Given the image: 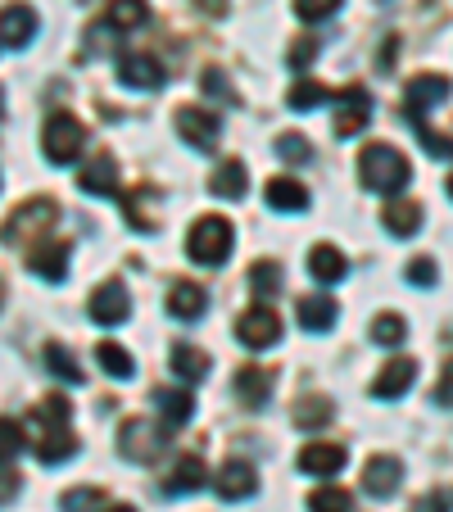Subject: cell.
Masks as SVG:
<instances>
[{"label": "cell", "instance_id": "1", "mask_svg": "<svg viewBox=\"0 0 453 512\" xmlns=\"http://www.w3.org/2000/svg\"><path fill=\"white\" fill-rule=\"evenodd\" d=\"M68 399L50 395L32 408V435H37V463L41 467H59L78 454V435L68 431Z\"/></svg>", "mask_w": 453, "mask_h": 512}, {"label": "cell", "instance_id": "2", "mask_svg": "<svg viewBox=\"0 0 453 512\" xmlns=\"http://www.w3.org/2000/svg\"><path fill=\"white\" fill-rule=\"evenodd\" d=\"M358 177H363L367 191L399 195L408 182H413V168H408V159L399 155L395 145L376 141V145H363V155H358Z\"/></svg>", "mask_w": 453, "mask_h": 512}, {"label": "cell", "instance_id": "3", "mask_svg": "<svg viewBox=\"0 0 453 512\" xmlns=\"http://www.w3.org/2000/svg\"><path fill=\"white\" fill-rule=\"evenodd\" d=\"M232 241L236 232L222 213H200L191 223V232H186V259L200 263V268H222L227 254H232Z\"/></svg>", "mask_w": 453, "mask_h": 512}, {"label": "cell", "instance_id": "4", "mask_svg": "<svg viewBox=\"0 0 453 512\" xmlns=\"http://www.w3.org/2000/svg\"><path fill=\"white\" fill-rule=\"evenodd\" d=\"M82 150H87V127L68 114V109L46 114V127H41V155H46L55 168H68L82 159Z\"/></svg>", "mask_w": 453, "mask_h": 512}, {"label": "cell", "instance_id": "5", "mask_svg": "<svg viewBox=\"0 0 453 512\" xmlns=\"http://www.w3.org/2000/svg\"><path fill=\"white\" fill-rule=\"evenodd\" d=\"M59 218V204L46 200V195H37V200L19 204V209L5 218V227H0V241L5 245H32L41 232H50Z\"/></svg>", "mask_w": 453, "mask_h": 512}, {"label": "cell", "instance_id": "6", "mask_svg": "<svg viewBox=\"0 0 453 512\" xmlns=\"http://www.w3.org/2000/svg\"><path fill=\"white\" fill-rule=\"evenodd\" d=\"M168 440H173V435H168L164 426L145 422V417H132V422H123V431H118V454H123L127 463H155L168 449Z\"/></svg>", "mask_w": 453, "mask_h": 512}, {"label": "cell", "instance_id": "7", "mask_svg": "<svg viewBox=\"0 0 453 512\" xmlns=\"http://www.w3.org/2000/svg\"><path fill=\"white\" fill-rule=\"evenodd\" d=\"M453 96V82L444 78V73H417L413 82L404 87V109H408V123L413 118H426L440 100H449Z\"/></svg>", "mask_w": 453, "mask_h": 512}, {"label": "cell", "instance_id": "8", "mask_svg": "<svg viewBox=\"0 0 453 512\" xmlns=\"http://www.w3.org/2000/svg\"><path fill=\"white\" fill-rule=\"evenodd\" d=\"M236 340H241L245 349H272L281 340V318L268 304H254V309H245L241 318H236Z\"/></svg>", "mask_w": 453, "mask_h": 512}, {"label": "cell", "instance_id": "9", "mask_svg": "<svg viewBox=\"0 0 453 512\" xmlns=\"http://www.w3.org/2000/svg\"><path fill=\"white\" fill-rule=\"evenodd\" d=\"M177 136H182L186 145H195V150H218V136H222V123L213 109H195V105H182L177 109Z\"/></svg>", "mask_w": 453, "mask_h": 512}, {"label": "cell", "instance_id": "10", "mask_svg": "<svg viewBox=\"0 0 453 512\" xmlns=\"http://www.w3.org/2000/svg\"><path fill=\"white\" fill-rule=\"evenodd\" d=\"M213 490H218L222 503H245L259 494V476H254L250 463H241V458H227V463L218 467V476H213Z\"/></svg>", "mask_w": 453, "mask_h": 512}, {"label": "cell", "instance_id": "11", "mask_svg": "<svg viewBox=\"0 0 453 512\" xmlns=\"http://www.w3.org/2000/svg\"><path fill=\"white\" fill-rule=\"evenodd\" d=\"M118 200H123V218H127V227H132V232H141V236L159 232V213H155L159 191H155L150 182H141V186H132V191H123Z\"/></svg>", "mask_w": 453, "mask_h": 512}, {"label": "cell", "instance_id": "12", "mask_svg": "<svg viewBox=\"0 0 453 512\" xmlns=\"http://www.w3.org/2000/svg\"><path fill=\"white\" fill-rule=\"evenodd\" d=\"M91 322L96 327H118V322H127V313H132V300H127V290L118 286V281H105L100 290H91Z\"/></svg>", "mask_w": 453, "mask_h": 512}, {"label": "cell", "instance_id": "13", "mask_svg": "<svg viewBox=\"0 0 453 512\" xmlns=\"http://www.w3.org/2000/svg\"><path fill=\"white\" fill-rule=\"evenodd\" d=\"M272 368H259V363H241L236 368V377H232V390H236V399H241L245 408H263L272 399Z\"/></svg>", "mask_w": 453, "mask_h": 512}, {"label": "cell", "instance_id": "14", "mask_svg": "<svg viewBox=\"0 0 453 512\" xmlns=\"http://www.w3.org/2000/svg\"><path fill=\"white\" fill-rule=\"evenodd\" d=\"M367 123H372V96H367V87H349V91H340L336 136H358Z\"/></svg>", "mask_w": 453, "mask_h": 512}, {"label": "cell", "instance_id": "15", "mask_svg": "<svg viewBox=\"0 0 453 512\" xmlns=\"http://www.w3.org/2000/svg\"><path fill=\"white\" fill-rule=\"evenodd\" d=\"M399 481H404V463H399L395 454H376V458H367L363 490L372 494V499H390V494L399 490Z\"/></svg>", "mask_w": 453, "mask_h": 512}, {"label": "cell", "instance_id": "16", "mask_svg": "<svg viewBox=\"0 0 453 512\" xmlns=\"http://www.w3.org/2000/svg\"><path fill=\"white\" fill-rule=\"evenodd\" d=\"M164 64H159L155 55H123L118 59V82L123 87H136V91H155L164 87Z\"/></svg>", "mask_w": 453, "mask_h": 512}, {"label": "cell", "instance_id": "17", "mask_svg": "<svg viewBox=\"0 0 453 512\" xmlns=\"http://www.w3.org/2000/svg\"><path fill=\"white\" fill-rule=\"evenodd\" d=\"M32 37H37V10L23 5V0L19 5H5V10H0V41L10 50H23Z\"/></svg>", "mask_w": 453, "mask_h": 512}, {"label": "cell", "instance_id": "18", "mask_svg": "<svg viewBox=\"0 0 453 512\" xmlns=\"http://www.w3.org/2000/svg\"><path fill=\"white\" fill-rule=\"evenodd\" d=\"M28 268L37 272L41 281H50V286H59V281L68 277V241H41V245H32V254H28Z\"/></svg>", "mask_w": 453, "mask_h": 512}, {"label": "cell", "instance_id": "19", "mask_svg": "<svg viewBox=\"0 0 453 512\" xmlns=\"http://www.w3.org/2000/svg\"><path fill=\"white\" fill-rule=\"evenodd\" d=\"M417 381V363L413 358H390L386 368L376 372V381H372V395L376 399H399L408 386Z\"/></svg>", "mask_w": 453, "mask_h": 512}, {"label": "cell", "instance_id": "20", "mask_svg": "<svg viewBox=\"0 0 453 512\" xmlns=\"http://www.w3.org/2000/svg\"><path fill=\"white\" fill-rule=\"evenodd\" d=\"M204 481H209L204 458L200 454H182L173 463V472L164 476V494H195V490H204Z\"/></svg>", "mask_w": 453, "mask_h": 512}, {"label": "cell", "instance_id": "21", "mask_svg": "<svg viewBox=\"0 0 453 512\" xmlns=\"http://www.w3.org/2000/svg\"><path fill=\"white\" fill-rule=\"evenodd\" d=\"M204 309H209V295H204V286H195V281H173V290H168V313H173L177 322L204 318Z\"/></svg>", "mask_w": 453, "mask_h": 512}, {"label": "cell", "instance_id": "22", "mask_svg": "<svg viewBox=\"0 0 453 512\" xmlns=\"http://www.w3.org/2000/svg\"><path fill=\"white\" fill-rule=\"evenodd\" d=\"M345 272H349V259L336 250V245H313L309 250V277L318 281V286H336V281H345Z\"/></svg>", "mask_w": 453, "mask_h": 512}, {"label": "cell", "instance_id": "23", "mask_svg": "<svg viewBox=\"0 0 453 512\" xmlns=\"http://www.w3.org/2000/svg\"><path fill=\"white\" fill-rule=\"evenodd\" d=\"M78 186H82V195H118V164H114V155H105V150H100V155L82 168Z\"/></svg>", "mask_w": 453, "mask_h": 512}, {"label": "cell", "instance_id": "24", "mask_svg": "<svg viewBox=\"0 0 453 512\" xmlns=\"http://www.w3.org/2000/svg\"><path fill=\"white\" fill-rule=\"evenodd\" d=\"M349 449L345 445H304L299 449V472L309 476H336L345 467Z\"/></svg>", "mask_w": 453, "mask_h": 512}, {"label": "cell", "instance_id": "25", "mask_svg": "<svg viewBox=\"0 0 453 512\" xmlns=\"http://www.w3.org/2000/svg\"><path fill=\"white\" fill-rule=\"evenodd\" d=\"M263 200H268V209H277V213L309 209V191H304L295 177H272V182L263 186Z\"/></svg>", "mask_w": 453, "mask_h": 512}, {"label": "cell", "instance_id": "26", "mask_svg": "<svg viewBox=\"0 0 453 512\" xmlns=\"http://www.w3.org/2000/svg\"><path fill=\"white\" fill-rule=\"evenodd\" d=\"M331 417H336V404H331L327 395H304L295 408H290V422H295L299 431H322Z\"/></svg>", "mask_w": 453, "mask_h": 512}, {"label": "cell", "instance_id": "27", "mask_svg": "<svg viewBox=\"0 0 453 512\" xmlns=\"http://www.w3.org/2000/svg\"><path fill=\"white\" fill-rule=\"evenodd\" d=\"M299 327L304 331H331L336 327V300H331V295H304V300H299Z\"/></svg>", "mask_w": 453, "mask_h": 512}, {"label": "cell", "instance_id": "28", "mask_svg": "<svg viewBox=\"0 0 453 512\" xmlns=\"http://www.w3.org/2000/svg\"><path fill=\"white\" fill-rule=\"evenodd\" d=\"M245 164L241 159H222L218 168H213V177H209V191L218 195V200H241L245 195Z\"/></svg>", "mask_w": 453, "mask_h": 512}, {"label": "cell", "instance_id": "29", "mask_svg": "<svg viewBox=\"0 0 453 512\" xmlns=\"http://www.w3.org/2000/svg\"><path fill=\"white\" fill-rule=\"evenodd\" d=\"M381 223H386L390 236H413L422 227V204L417 200H390L381 209Z\"/></svg>", "mask_w": 453, "mask_h": 512}, {"label": "cell", "instance_id": "30", "mask_svg": "<svg viewBox=\"0 0 453 512\" xmlns=\"http://www.w3.org/2000/svg\"><path fill=\"white\" fill-rule=\"evenodd\" d=\"M155 408H159V417H164V426H186L195 417L191 390H155Z\"/></svg>", "mask_w": 453, "mask_h": 512}, {"label": "cell", "instance_id": "31", "mask_svg": "<svg viewBox=\"0 0 453 512\" xmlns=\"http://www.w3.org/2000/svg\"><path fill=\"white\" fill-rule=\"evenodd\" d=\"M145 19H150L145 0H109V10H105V28H114V32H132Z\"/></svg>", "mask_w": 453, "mask_h": 512}, {"label": "cell", "instance_id": "32", "mask_svg": "<svg viewBox=\"0 0 453 512\" xmlns=\"http://www.w3.org/2000/svg\"><path fill=\"white\" fill-rule=\"evenodd\" d=\"M336 96L331 87H322V82H313V78H299L295 87H290V96H286V105L295 109V114H309V109H318V105H327V100Z\"/></svg>", "mask_w": 453, "mask_h": 512}, {"label": "cell", "instance_id": "33", "mask_svg": "<svg viewBox=\"0 0 453 512\" xmlns=\"http://www.w3.org/2000/svg\"><path fill=\"white\" fill-rule=\"evenodd\" d=\"M46 368L55 372L59 381H68V386H82V381H87V372L78 368V358H73V349H68V345H55V340L46 345Z\"/></svg>", "mask_w": 453, "mask_h": 512}, {"label": "cell", "instance_id": "34", "mask_svg": "<svg viewBox=\"0 0 453 512\" xmlns=\"http://www.w3.org/2000/svg\"><path fill=\"white\" fill-rule=\"evenodd\" d=\"M96 363L109 372L114 381H132L136 377V363L132 354H127L123 345H114V340H105V345H96Z\"/></svg>", "mask_w": 453, "mask_h": 512}, {"label": "cell", "instance_id": "35", "mask_svg": "<svg viewBox=\"0 0 453 512\" xmlns=\"http://www.w3.org/2000/svg\"><path fill=\"white\" fill-rule=\"evenodd\" d=\"M173 372L182 381H204L209 377V354L195 345H173Z\"/></svg>", "mask_w": 453, "mask_h": 512}, {"label": "cell", "instance_id": "36", "mask_svg": "<svg viewBox=\"0 0 453 512\" xmlns=\"http://www.w3.org/2000/svg\"><path fill=\"white\" fill-rule=\"evenodd\" d=\"M250 290L259 295V300H272V295H281V263L272 259H259L250 268Z\"/></svg>", "mask_w": 453, "mask_h": 512}, {"label": "cell", "instance_id": "37", "mask_svg": "<svg viewBox=\"0 0 453 512\" xmlns=\"http://www.w3.org/2000/svg\"><path fill=\"white\" fill-rule=\"evenodd\" d=\"M372 340H376V345H404V340H408V322L399 318V313H376Z\"/></svg>", "mask_w": 453, "mask_h": 512}, {"label": "cell", "instance_id": "38", "mask_svg": "<svg viewBox=\"0 0 453 512\" xmlns=\"http://www.w3.org/2000/svg\"><path fill=\"white\" fill-rule=\"evenodd\" d=\"M309 512H354V494L336 490V485H327V490H313L309 494Z\"/></svg>", "mask_w": 453, "mask_h": 512}, {"label": "cell", "instance_id": "39", "mask_svg": "<svg viewBox=\"0 0 453 512\" xmlns=\"http://www.w3.org/2000/svg\"><path fill=\"white\" fill-rule=\"evenodd\" d=\"M23 445H28V435H23V426L14 422V417H0V463H10V458L23 454Z\"/></svg>", "mask_w": 453, "mask_h": 512}, {"label": "cell", "instance_id": "40", "mask_svg": "<svg viewBox=\"0 0 453 512\" xmlns=\"http://www.w3.org/2000/svg\"><path fill=\"white\" fill-rule=\"evenodd\" d=\"M277 155L286 159V164H313V145L299 132H281L277 136Z\"/></svg>", "mask_w": 453, "mask_h": 512}, {"label": "cell", "instance_id": "41", "mask_svg": "<svg viewBox=\"0 0 453 512\" xmlns=\"http://www.w3.org/2000/svg\"><path fill=\"white\" fill-rule=\"evenodd\" d=\"M105 503V490H96V485H78V490H64V499H59V508L64 512H91Z\"/></svg>", "mask_w": 453, "mask_h": 512}, {"label": "cell", "instance_id": "42", "mask_svg": "<svg viewBox=\"0 0 453 512\" xmlns=\"http://www.w3.org/2000/svg\"><path fill=\"white\" fill-rule=\"evenodd\" d=\"M340 5H345V0H295V14L304 23H322V19H331V14H340Z\"/></svg>", "mask_w": 453, "mask_h": 512}, {"label": "cell", "instance_id": "43", "mask_svg": "<svg viewBox=\"0 0 453 512\" xmlns=\"http://www.w3.org/2000/svg\"><path fill=\"white\" fill-rule=\"evenodd\" d=\"M404 277L413 281V286L431 290V286H435V277H440V272H435V259H426V254H417V259H413V263H408V268H404Z\"/></svg>", "mask_w": 453, "mask_h": 512}, {"label": "cell", "instance_id": "44", "mask_svg": "<svg viewBox=\"0 0 453 512\" xmlns=\"http://www.w3.org/2000/svg\"><path fill=\"white\" fill-rule=\"evenodd\" d=\"M313 59H318V37H299L295 46H290V68H295V73H304Z\"/></svg>", "mask_w": 453, "mask_h": 512}, {"label": "cell", "instance_id": "45", "mask_svg": "<svg viewBox=\"0 0 453 512\" xmlns=\"http://www.w3.org/2000/svg\"><path fill=\"white\" fill-rule=\"evenodd\" d=\"M19 490H23V476L14 472V467L0 463V508H5L10 499H19Z\"/></svg>", "mask_w": 453, "mask_h": 512}, {"label": "cell", "instance_id": "46", "mask_svg": "<svg viewBox=\"0 0 453 512\" xmlns=\"http://www.w3.org/2000/svg\"><path fill=\"white\" fill-rule=\"evenodd\" d=\"M417 512H453V485H444V490L426 494V499L417 503Z\"/></svg>", "mask_w": 453, "mask_h": 512}, {"label": "cell", "instance_id": "47", "mask_svg": "<svg viewBox=\"0 0 453 512\" xmlns=\"http://www.w3.org/2000/svg\"><path fill=\"white\" fill-rule=\"evenodd\" d=\"M204 91H213V96H218V100H227V105H236V87H227V82H222V73H218V68H209V73H204Z\"/></svg>", "mask_w": 453, "mask_h": 512}, {"label": "cell", "instance_id": "48", "mask_svg": "<svg viewBox=\"0 0 453 512\" xmlns=\"http://www.w3.org/2000/svg\"><path fill=\"white\" fill-rule=\"evenodd\" d=\"M435 399H440L444 408H453V358L444 363V372H440V386H435Z\"/></svg>", "mask_w": 453, "mask_h": 512}, {"label": "cell", "instance_id": "49", "mask_svg": "<svg viewBox=\"0 0 453 512\" xmlns=\"http://www.w3.org/2000/svg\"><path fill=\"white\" fill-rule=\"evenodd\" d=\"M195 5H200L209 19H222V14H227V0H195Z\"/></svg>", "mask_w": 453, "mask_h": 512}, {"label": "cell", "instance_id": "50", "mask_svg": "<svg viewBox=\"0 0 453 512\" xmlns=\"http://www.w3.org/2000/svg\"><path fill=\"white\" fill-rule=\"evenodd\" d=\"M105 512H136V508H132V503H109Z\"/></svg>", "mask_w": 453, "mask_h": 512}, {"label": "cell", "instance_id": "51", "mask_svg": "<svg viewBox=\"0 0 453 512\" xmlns=\"http://www.w3.org/2000/svg\"><path fill=\"white\" fill-rule=\"evenodd\" d=\"M444 191H449V200H453V177H449V182H444Z\"/></svg>", "mask_w": 453, "mask_h": 512}, {"label": "cell", "instance_id": "52", "mask_svg": "<svg viewBox=\"0 0 453 512\" xmlns=\"http://www.w3.org/2000/svg\"><path fill=\"white\" fill-rule=\"evenodd\" d=\"M0 114H5V87H0Z\"/></svg>", "mask_w": 453, "mask_h": 512}, {"label": "cell", "instance_id": "53", "mask_svg": "<svg viewBox=\"0 0 453 512\" xmlns=\"http://www.w3.org/2000/svg\"><path fill=\"white\" fill-rule=\"evenodd\" d=\"M0 304H5V286H0Z\"/></svg>", "mask_w": 453, "mask_h": 512}]
</instances>
